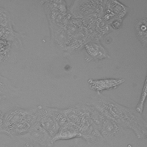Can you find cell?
Wrapping results in <instances>:
<instances>
[{
	"instance_id": "4",
	"label": "cell",
	"mask_w": 147,
	"mask_h": 147,
	"mask_svg": "<svg viewBox=\"0 0 147 147\" xmlns=\"http://www.w3.org/2000/svg\"><path fill=\"white\" fill-rule=\"evenodd\" d=\"M84 113L78 127L80 138L83 139L90 144H101L105 142L100 131L97 129L92 123L87 111L86 105L83 104Z\"/></svg>"
},
{
	"instance_id": "5",
	"label": "cell",
	"mask_w": 147,
	"mask_h": 147,
	"mask_svg": "<svg viewBox=\"0 0 147 147\" xmlns=\"http://www.w3.org/2000/svg\"><path fill=\"white\" fill-rule=\"evenodd\" d=\"M20 138L42 147H52L54 144L52 137L41 126L38 121V118L29 131Z\"/></svg>"
},
{
	"instance_id": "11",
	"label": "cell",
	"mask_w": 147,
	"mask_h": 147,
	"mask_svg": "<svg viewBox=\"0 0 147 147\" xmlns=\"http://www.w3.org/2000/svg\"><path fill=\"white\" fill-rule=\"evenodd\" d=\"M75 138H80L78 127L68 122L60 127L57 134L52 138V140L55 143L59 140H68Z\"/></svg>"
},
{
	"instance_id": "17",
	"label": "cell",
	"mask_w": 147,
	"mask_h": 147,
	"mask_svg": "<svg viewBox=\"0 0 147 147\" xmlns=\"http://www.w3.org/2000/svg\"><path fill=\"white\" fill-rule=\"evenodd\" d=\"M146 96V76L145 79L144 84L142 89V91H141V94L139 100L136 105V107H135L136 110L141 114H142L144 111Z\"/></svg>"
},
{
	"instance_id": "8",
	"label": "cell",
	"mask_w": 147,
	"mask_h": 147,
	"mask_svg": "<svg viewBox=\"0 0 147 147\" xmlns=\"http://www.w3.org/2000/svg\"><path fill=\"white\" fill-rule=\"evenodd\" d=\"M125 82L123 78H103L94 79L90 78L87 80L88 86L91 90L102 94L105 90H111L117 88Z\"/></svg>"
},
{
	"instance_id": "7",
	"label": "cell",
	"mask_w": 147,
	"mask_h": 147,
	"mask_svg": "<svg viewBox=\"0 0 147 147\" xmlns=\"http://www.w3.org/2000/svg\"><path fill=\"white\" fill-rule=\"evenodd\" d=\"M85 50L87 60H100L110 58L107 49L98 40H91L85 42L83 45Z\"/></svg>"
},
{
	"instance_id": "12",
	"label": "cell",
	"mask_w": 147,
	"mask_h": 147,
	"mask_svg": "<svg viewBox=\"0 0 147 147\" xmlns=\"http://www.w3.org/2000/svg\"><path fill=\"white\" fill-rule=\"evenodd\" d=\"M146 18L145 17L138 18L134 24V32L137 38L141 43V45L145 47L146 45Z\"/></svg>"
},
{
	"instance_id": "10",
	"label": "cell",
	"mask_w": 147,
	"mask_h": 147,
	"mask_svg": "<svg viewBox=\"0 0 147 147\" xmlns=\"http://www.w3.org/2000/svg\"><path fill=\"white\" fill-rule=\"evenodd\" d=\"M38 121L41 126L52 138L57 134L60 126L51 115L48 112L45 106L40 105Z\"/></svg>"
},
{
	"instance_id": "14",
	"label": "cell",
	"mask_w": 147,
	"mask_h": 147,
	"mask_svg": "<svg viewBox=\"0 0 147 147\" xmlns=\"http://www.w3.org/2000/svg\"><path fill=\"white\" fill-rule=\"evenodd\" d=\"M86 107L92 123L95 127L100 131L103 122L105 119V116L96 108L92 106L86 105Z\"/></svg>"
},
{
	"instance_id": "16",
	"label": "cell",
	"mask_w": 147,
	"mask_h": 147,
	"mask_svg": "<svg viewBox=\"0 0 147 147\" xmlns=\"http://www.w3.org/2000/svg\"><path fill=\"white\" fill-rule=\"evenodd\" d=\"M0 26L13 28L10 14L7 10L0 6Z\"/></svg>"
},
{
	"instance_id": "1",
	"label": "cell",
	"mask_w": 147,
	"mask_h": 147,
	"mask_svg": "<svg viewBox=\"0 0 147 147\" xmlns=\"http://www.w3.org/2000/svg\"><path fill=\"white\" fill-rule=\"evenodd\" d=\"M83 104L94 107L105 117L113 120L124 129L131 130L137 138L146 139L147 123L135 108L121 105L102 94L90 96Z\"/></svg>"
},
{
	"instance_id": "6",
	"label": "cell",
	"mask_w": 147,
	"mask_h": 147,
	"mask_svg": "<svg viewBox=\"0 0 147 147\" xmlns=\"http://www.w3.org/2000/svg\"><path fill=\"white\" fill-rule=\"evenodd\" d=\"M105 4L103 9L102 19L107 24L114 18L123 20L127 14L128 8L120 2L115 1H104Z\"/></svg>"
},
{
	"instance_id": "2",
	"label": "cell",
	"mask_w": 147,
	"mask_h": 147,
	"mask_svg": "<svg viewBox=\"0 0 147 147\" xmlns=\"http://www.w3.org/2000/svg\"><path fill=\"white\" fill-rule=\"evenodd\" d=\"M39 107H15L6 110L3 120V133L11 137L25 135L37 120Z\"/></svg>"
},
{
	"instance_id": "20",
	"label": "cell",
	"mask_w": 147,
	"mask_h": 147,
	"mask_svg": "<svg viewBox=\"0 0 147 147\" xmlns=\"http://www.w3.org/2000/svg\"><path fill=\"white\" fill-rule=\"evenodd\" d=\"M5 111H5V109L3 108L2 109V107H1L0 106V133H3V116Z\"/></svg>"
},
{
	"instance_id": "9",
	"label": "cell",
	"mask_w": 147,
	"mask_h": 147,
	"mask_svg": "<svg viewBox=\"0 0 147 147\" xmlns=\"http://www.w3.org/2000/svg\"><path fill=\"white\" fill-rule=\"evenodd\" d=\"M100 133L105 142L109 141L121 137L124 133V128L113 120L105 117Z\"/></svg>"
},
{
	"instance_id": "15",
	"label": "cell",
	"mask_w": 147,
	"mask_h": 147,
	"mask_svg": "<svg viewBox=\"0 0 147 147\" xmlns=\"http://www.w3.org/2000/svg\"><path fill=\"white\" fill-rule=\"evenodd\" d=\"M45 107L48 112L54 118L60 127L68 122L66 115V109H58L48 106H45Z\"/></svg>"
},
{
	"instance_id": "3",
	"label": "cell",
	"mask_w": 147,
	"mask_h": 147,
	"mask_svg": "<svg viewBox=\"0 0 147 147\" xmlns=\"http://www.w3.org/2000/svg\"><path fill=\"white\" fill-rule=\"evenodd\" d=\"M103 1H76L71 7L69 14L76 19H84L92 16H100L103 14Z\"/></svg>"
},
{
	"instance_id": "13",
	"label": "cell",
	"mask_w": 147,
	"mask_h": 147,
	"mask_svg": "<svg viewBox=\"0 0 147 147\" xmlns=\"http://www.w3.org/2000/svg\"><path fill=\"white\" fill-rule=\"evenodd\" d=\"M17 93V89L11 81L0 73V97L5 99Z\"/></svg>"
},
{
	"instance_id": "19",
	"label": "cell",
	"mask_w": 147,
	"mask_h": 147,
	"mask_svg": "<svg viewBox=\"0 0 147 147\" xmlns=\"http://www.w3.org/2000/svg\"><path fill=\"white\" fill-rule=\"evenodd\" d=\"M122 21L123 20L114 18L111 21H110L108 25H109V27L113 29H118L122 26Z\"/></svg>"
},
{
	"instance_id": "18",
	"label": "cell",
	"mask_w": 147,
	"mask_h": 147,
	"mask_svg": "<svg viewBox=\"0 0 147 147\" xmlns=\"http://www.w3.org/2000/svg\"><path fill=\"white\" fill-rule=\"evenodd\" d=\"M15 147H42L41 146H40L35 143L29 141L22 139L18 142L16 145H15Z\"/></svg>"
}]
</instances>
